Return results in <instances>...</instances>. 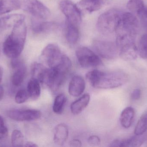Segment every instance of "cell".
Returning a JSON list of instances; mask_svg holds the SVG:
<instances>
[{
  "mask_svg": "<svg viewBox=\"0 0 147 147\" xmlns=\"http://www.w3.org/2000/svg\"><path fill=\"white\" fill-rule=\"evenodd\" d=\"M7 115L10 119L17 121H30L40 118L41 112L37 110H9Z\"/></svg>",
  "mask_w": 147,
  "mask_h": 147,
  "instance_id": "cell-9",
  "label": "cell"
},
{
  "mask_svg": "<svg viewBox=\"0 0 147 147\" xmlns=\"http://www.w3.org/2000/svg\"><path fill=\"white\" fill-rule=\"evenodd\" d=\"M29 96L27 90H20L16 93L15 97V101L18 104L25 103L29 98Z\"/></svg>",
  "mask_w": 147,
  "mask_h": 147,
  "instance_id": "cell-29",
  "label": "cell"
},
{
  "mask_svg": "<svg viewBox=\"0 0 147 147\" xmlns=\"http://www.w3.org/2000/svg\"><path fill=\"white\" fill-rule=\"evenodd\" d=\"M126 139V147H140L145 141V137L142 135H136Z\"/></svg>",
  "mask_w": 147,
  "mask_h": 147,
  "instance_id": "cell-27",
  "label": "cell"
},
{
  "mask_svg": "<svg viewBox=\"0 0 147 147\" xmlns=\"http://www.w3.org/2000/svg\"><path fill=\"white\" fill-rule=\"evenodd\" d=\"M76 55L80 65L83 68L96 67L102 64L99 57L87 47H78L76 51Z\"/></svg>",
  "mask_w": 147,
  "mask_h": 147,
  "instance_id": "cell-5",
  "label": "cell"
},
{
  "mask_svg": "<svg viewBox=\"0 0 147 147\" xmlns=\"http://www.w3.org/2000/svg\"><path fill=\"white\" fill-rule=\"evenodd\" d=\"M86 77L92 86L101 89L118 88L126 84L129 79L128 75L122 71L103 72L97 70L87 72Z\"/></svg>",
  "mask_w": 147,
  "mask_h": 147,
  "instance_id": "cell-1",
  "label": "cell"
},
{
  "mask_svg": "<svg viewBox=\"0 0 147 147\" xmlns=\"http://www.w3.org/2000/svg\"><path fill=\"white\" fill-rule=\"evenodd\" d=\"M0 54H1V51H0Z\"/></svg>",
  "mask_w": 147,
  "mask_h": 147,
  "instance_id": "cell-38",
  "label": "cell"
},
{
  "mask_svg": "<svg viewBox=\"0 0 147 147\" xmlns=\"http://www.w3.org/2000/svg\"><path fill=\"white\" fill-rule=\"evenodd\" d=\"M27 91L29 98L33 100L38 99L41 93L40 83L36 79L32 78L28 83Z\"/></svg>",
  "mask_w": 147,
  "mask_h": 147,
  "instance_id": "cell-19",
  "label": "cell"
},
{
  "mask_svg": "<svg viewBox=\"0 0 147 147\" xmlns=\"http://www.w3.org/2000/svg\"><path fill=\"white\" fill-rule=\"evenodd\" d=\"M69 129L66 124L60 123L58 124L55 129L53 140L56 145L63 146L68 139Z\"/></svg>",
  "mask_w": 147,
  "mask_h": 147,
  "instance_id": "cell-14",
  "label": "cell"
},
{
  "mask_svg": "<svg viewBox=\"0 0 147 147\" xmlns=\"http://www.w3.org/2000/svg\"><path fill=\"white\" fill-rule=\"evenodd\" d=\"M135 112L132 107L124 109L120 116V122L122 126L125 129L130 127L134 121Z\"/></svg>",
  "mask_w": 147,
  "mask_h": 147,
  "instance_id": "cell-18",
  "label": "cell"
},
{
  "mask_svg": "<svg viewBox=\"0 0 147 147\" xmlns=\"http://www.w3.org/2000/svg\"><path fill=\"white\" fill-rule=\"evenodd\" d=\"M61 11L65 16L66 22L79 27L82 21L80 9L69 0H63L59 4Z\"/></svg>",
  "mask_w": 147,
  "mask_h": 147,
  "instance_id": "cell-6",
  "label": "cell"
},
{
  "mask_svg": "<svg viewBox=\"0 0 147 147\" xmlns=\"http://www.w3.org/2000/svg\"><path fill=\"white\" fill-rule=\"evenodd\" d=\"M85 86V82L81 76H74L69 84V93L73 97L79 96L84 92Z\"/></svg>",
  "mask_w": 147,
  "mask_h": 147,
  "instance_id": "cell-12",
  "label": "cell"
},
{
  "mask_svg": "<svg viewBox=\"0 0 147 147\" xmlns=\"http://www.w3.org/2000/svg\"><path fill=\"white\" fill-rule=\"evenodd\" d=\"M88 142L90 145L92 146H98L100 143V140L96 135L90 136L88 140Z\"/></svg>",
  "mask_w": 147,
  "mask_h": 147,
  "instance_id": "cell-31",
  "label": "cell"
},
{
  "mask_svg": "<svg viewBox=\"0 0 147 147\" xmlns=\"http://www.w3.org/2000/svg\"><path fill=\"white\" fill-rule=\"evenodd\" d=\"M25 16L22 14L9 15L0 19V26L3 28L13 27L18 22L25 20Z\"/></svg>",
  "mask_w": 147,
  "mask_h": 147,
  "instance_id": "cell-17",
  "label": "cell"
},
{
  "mask_svg": "<svg viewBox=\"0 0 147 147\" xmlns=\"http://www.w3.org/2000/svg\"><path fill=\"white\" fill-rule=\"evenodd\" d=\"M26 35L25 20L18 22L3 43V50L4 54L11 59L19 57L24 48Z\"/></svg>",
  "mask_w": 147,
  "mask_h": 147,
  "instance_id": "cell-2",
  "label": "cell"
},
{
  "mask_svg": "<svg viewBox=\"0 0 147 147\" xmlns=\"http://www.w3.org/2000/svg\"><path fill=\"white\" fill-rule=\"evenodd\" d=\"M121 14L116 9H111L103 13L98 17V30L101 34L108 35L116 32L120 23Z\"/></svg>",
  "mask_w": 147,
  "mask_h": 147,
  "instance_id": "cell-3",
  "label": "cell"
},
{
  "mask_svg": "<svg viewBox=\"0 0 147 147\" xmlns=\"http://www.w3.org/2000/svg\"><path fill=\"white\" fill-rule=\"evenodd\" d=\"M93 46L98 55L106 59H114L119 54L116 44L111 41L96 40L93 42Z\"/></svg>",
  "mask_w": 147,
  "mask_h": 147,
  "instance_id": "cell-7",
  "label": "cell"
},
{
  "mask_svg": "<svg viewBox=\"0 0 147 147\" xmlns=\"http://www.w3.org/2000/svg\"><path fill=\"white\" fill-rule=\"evenodd\" d=\"M139 26V21L136 16L132 13L126 12L121 14L120 23L117 28L129 32H136V29Z\"/></svg>",
  "mask_w": 147,
  "mask_h": 147,
  "instance_id": "cell-10",
  "label": "cell"
},
{
  "mask_svg": "<svg viewBox=\"0 0 147 147\" xmlns=\"http://www.w3.org/2000/svg\"><path fill=\"white\" fill-rule=\"evenodd\" d=\"M138 48V54L141 58L147 59V33L142 35L139 41Z\"/></svg>",
  "mask_w": 147,
  "mask_h": 147,
  "instance_id": "cell-25",
  "label": "cell"
},
{
  "mask_svg": "<svg viewBox=\"0 0 147 147\" xmlns=\"http://www.w3.org/2000/svg\"><path fill=\"white\" fill-rule=\"evenodd\" d=\"M17 9H20L40 20L47 19L51 15L50 9L39 0H13Z\"/></svg>",
  "mask_w": 147,
  "mask_h": 147,
  "instance_id": "cell-4",
  "label": "cell"
},
{
  "mask_svg": "<svg viewBox=\"0 0 147 147\" xmlns=\"http://www.w3.org/2000/svg\"><path fill=\"white\" fill-rule=\"evenodd\" d=\"M108 0H81L79 2L80 8L88 13H92L100 9Z\"/></svg>",
  "mask_w": 147,
  "mask_h": 147,
  "instance_id": "cell-13",
  "label": "cell"
},
{
  "mask_svg": "<svg viewBox=\"0 0 147 147\" xmlns=\"http://www.w3.org/2000/svg\"><path fill=\"white\" fill-rule=\"evenodd\" d=\"M8 134L7 128L5 125L4 120L0 115V143H3L7 139Z\"/></svg>",
  "mask_w": 147,
  "mask_h": 147,
  "instance_id": "cell-30",
  "label": "cell"
},
{
  "mask_svg": "<svg viewBox=\"0 0 147 147\" xmlns=\"http://www.w3.org/2000/svg\"><path fill=\"white\" fill-rule=\"evenodd\" d=\"M24 136L20 130L15 129L11 135V144L13 147L24 146Z\"/></svg>",
  "mask_w": 147,
  "mask_h": 147,
  "instance_id": "cell-26",
  "label": "cell"
},
{
  "mask_svg": "<svg viewBox=\"0 0 147 147\" xmlns=\"http://www.w3.org/2000/svg\"><path fill=\"white\" fill-rule=\"evenodd\" d=\"M119 54L122 59L126 61H131L137 58L138 48L135 42H129L119 48Z\"/></svg>",
  "mask_w": 147,
  "mask_h": 147,
  "instance_id": "cell-11",
  "label": "cell"
},
{
  "mask_svg": "<svg viewBox=\"0 0 147 147\" xmlns=\"http://www.w3.org/2000/svg\"><path fill=\"white\" fill-rule=\"evenodd\" d=\"M24 147H38V145H36L35 143L34 142H28L25 143V145H24Z\"/></svg>",
  "mask_w": 147,
  "mask_h": 147,
  "instance_id": "cell-34",
  "label": "cell"
},
{
  "mask_svg": "<svg viewBox=\"0 0 147 147\" xmlns=\"http://www.w3.org/2000/svg\"><path fill=\"white\" fill-rule=\"evenodd\" d=\"M143 14H145V15L146 16V17L147 18V9L145 8V10H144V13Z\"/></svg>",
  "mask_w": 147,
  "mask_h": 147,
  "instance_id": "cell-37",
  "label": "cell"
},
{
  "mask_svg": "<svg viewBox=\"0 0 147 147\" xmlns=\"http://www.w3.org/2000/svg\"><path fill=\"white\" fill-rule=\"evenodd\" d=\"M69 145L71 147H81L82 143L79 140L74 139L70 142Z\"/></svg>",
  "mask_w": 147,
  "mask_h": 147,
  "instance_id": "cell-33",
  "label": "cell"
},
{
  "mask_svg": "<svg viewBox=\"0 0 147 147\" xmlns=\"http://www.w3.org/2000/svg\"><path fill=\"white\" fill-rule=\"evenodd\" d=\"M4 95V89L2 86L0 85V101L2 99Z\"/></svg>",
  "mask_w": 147,
  "mask_h": 147,
  "instance_id": "cell-35",
  "label": "cell"
},
{
  "mask_svg": "<svg viewBox=\"0 0 147 147\" xmlns=\"http://www.w3.org/2000/svg\"><path fill=\"white\" fill-rule=\"evenodd\" d=\"M141 96V91L139 89H136L134 90L131 94V98L132 100L134 101H137L140 98Z\"/></svg>",
  "mask_w": 147,
  "mask_h": 147,
  "instance_id": "cell-32",
  "label": "cell"
},
{
  "mask_svg": "<svg viewBox=\"0 0 147 147\" xmlns=\"http://www.w3.org/2000/svg\"><path fill=\"white\" fill-rule=\"evenodd\" d=\"M17 9L13 0H0V14Z\"/></svg>",
  "mask_w": 147,
  "mask_h": 147,
  "instance_id": "cell-28",
  "label": "cell"
},
{
  "mask_svg": "<svg viewBox=\"0 0 147 147\" xmlns=\"http://www.w3.org/2000/svg\"><path fill=\"white\" fill-rule=\"evenodd\" d=\"M78 26L66 22L65 36L67 41L69 44H76L79 38Z\"/></svg>",
  "mask_w": 147,
  "mask_h": 147,
  "instance_id": "cell-20",
  "label": "cell"
},
{
  "mask_svg": "<svg viewBox=\"0 0 147 147\" xmlns=\"http://www.w3.org/2000/svg\"><path fill=\"white\" fill-rule=\"evenodd\" d=\"M127 7L129 11L138 15L143 14L145 9L142 0H129L127 3Z\"/></svg>",
  "mask_w": 147,
  "mask_h": 147,
  "instance_id": "cell-22",
  "label": "cell"
},
{
  "mask_svg": "<svg viewBox=\"0 0 147 147\" xmlns=\"http://www.w3.org/2000/svg\"><path fill=\"white\" fill-rule=\"evenodd\" d=\"M147 130V111L141 117L136 126L134 134L136 135H142Z\"/></svg>",
  "mask_w": 147,
  "mask_h": 147,
  "instance_id": "cell-24",
  "label": "cell"
},
{
  "mask_svg": "<svg viewBox=\"0 0 147 147\" xmlns=\"http://www.w3.org/2000/svg\"><path fill=\"white\" fill-rule=\"evenodd\" d=\"M67 98L64 94H60L57 96L54 100L53 110L55 114H62L66 104Z\"/></svg>",
  "mask_w": 147,
  "mask_h": 147,
  "instance_id": "cell-23",
  "label": "cell"
},
{
  "mask_svg": "<svg viewBox=\"0 0 147 147\" xmlns=\"http://www.w3.org/2000/svg\"><path fill=\"white\" fill-rule=\"evenodd\" d=\"M34 17L32 20V30L34 33H44L49 32L53 28L54 25L53 22L42 21Z\"/></svg>",
  "mask_w": 147,
  "mask_h": 147,
  "instance_id": "cell-15",
  "label": "cell"
},
{
  "mask_svg": "<svg viewBox=\"0 0 147 147\" xmlns=\"http://www.w3.org/2000/svg\"><path fill=\"white\" fill-rule=\"evenodd\" d=\"M64 54L57 45L51 44L43 49L41 57L49 67L52 68L60 62Z\"/></svg>",
  "mask_w": 147,
  "mask_h": 147,
  "instance_id": "cell-8",
  "label": "cell"
},
{
  "mask_svg": "<svg viewBox=\"0 0 147 147\" xmlns=\"http://www.w3.org/2000/svg\"><path fill=\"white\" fill-rule=\"evenodd\" d=\"M3 70L2 68L0 66V83L2 81L3 77Z\"/></svg>",
  "mask_w": 147,
  "mask_h": 147,
  "instance_id": "cell-36",
  "label": "cell"
},
{
  "mask_svg": "<svg viewBox=\"0 0 147 147\" xmlns=\"http://www.w3.org/2000/svg\"><path fill=\"white\" fill-rule=\"evenodd\" d=\"M90 98V95L88 93H86L74 102L71 105V113L74 115H78L81 113L88 106Z\"/></svg>",
  "mask_w": 147,
  "mask_h": 147,
  "instance_id": "cell-16",
  "label": "cell"
},
{
  "mask_svg": "<svg viewBox=\"0 0 147 147\" xmlns=\"http://www.w3.org/2000/svg\"><path fill=\"white\" fill-rule=\"evenodd\" d=\"M15 70L12 77V83L13 85L19 86L23 83L26 74V68L25 64L14 69Z\"/></svg>",
  "mask_w": 147,
  "mask_h": 147,
  "instance_id": "cell-21",
  "label": "cell"
}]
</instances>
